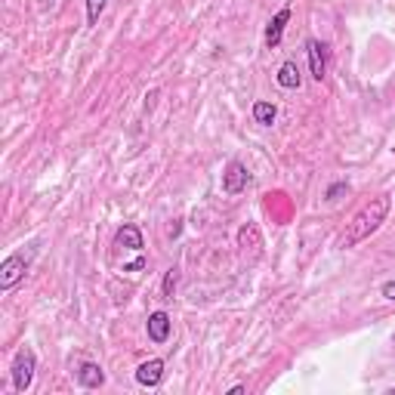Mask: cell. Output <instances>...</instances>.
Segmentation results:
<instances>
[{
	"mask_svg": "<svg viewBox=\"0 0 395 395\" xmlns=\"http://www.w3.org/2000/svg\"><path fill=\"white\" fill-rule=\"evenodd\" d=\"M105 4H109V0H87V16H90V22L99 19V13L105 10Z\"/></svg>",
	"mask_w": 395,
	"mask_h": 395,
	"instance_id": "13",
	"label": "cell"
},
{
	"mask_svg": "<svg viewBox=\"0 0 395 395\" xmlns=\"http://www.w3.org/2000/svg\"><path fill=\"white\" fill-rule=\"evenodd\" d=\"M278 84H281L284 90L300 87V68H296V62H284V65L278 68Z\"/></svg>",
	"mask_w": 395,
	"mask_h": 395,
	"instance_id": "11",
	"label": "cell"
},
{
	"mask_svg": "<svg viewBox=\"0 0 395 395\" xmlns=\"http://www.w3.org/2000/svg\"><path fill=\"white\" fill-rule=\"evenodd\" d=\"M25 266H28V256L25 254H13L6 259V263L0 266V291H10V287L25 275Z\"/></svg>",
	"mask_w": 395,
	"mask_h": 395,
	"instance_id": "3",
	"label": "cell"
},
{
	"mask_svg": "<svg viewBox=\"0 0 395 395\" xmlns=\"http://www.w3.org/2000/svg\"><path fill=\"white\" fill-rule=\"evenodd\" d=\"M386 213H389V195H380V198H374L367 207H362V213L349 222L346 232H343V238H340V244L343 247H355L358 241H364V238H371L377 229L383 226V220H386Z\"/></svg>",
	"mask_w": 395,
	"mask_h": 395,
	"instance_id": "1",
	"label": "cell"
},
{
	"mask_svg": "<svg viewBox=\"0 0 395 395\" xmlns=\"http://www.w3.org/2000/svg\"><path fill=\"white\" fill-rule=\"evenodd\" d=\"M244 185H247V167L238 164V161H232L226 167V173H222V188H226L229 195H238Z\"/></svg>",
	"mask_w": 395,
	"mask_h": 395,
	"instance_id": "4",
	"label": "cell"
},
{
	"mask_svg": "<svg viewBox=\"0 0 395 395\" xmlns=\"http://www.w3.org/2000/svg\"><path fill=\"white\" fill-rule=\"evenodd\" d=\"M34 380V352L31 349H22L19 355H16V362H13V386H16V392H25L31 386Z\"/></svg>",
	"mask_w": 395,
	"mask_h": 395,
	"instance_id": "2",
	"label": "cell"
},
{
	"mask_svg": "<svg viewBox=\"0 0 395 395\" xmlns=\"http://www.w3.org/2000/svg\"><path fill=\"white\" fill-rule=\"evenodd\" d=\"M173 287H176V269H170L164 278V296H173Z\"/></svg>",
	"mask_w": 395,
	"mask_h": 395,
	"instance_id": "14",
	"label": "cell"
},
{
	"mask_svg": "<svg viewBox=\"0 0 395 395\" xmlns=\"http://www.w3.org/2000/svg\"><path fill=\"white\" fill-rule=\"evenodd\" d=\"M77 380H80V386H87V389H96V386L105 383V374H102L99 364H84L77 371Z\"/></svg>",
	"mask_w": 395,
	"mask_h": 395,
	"instance_id": "10",
	"label": "cell"
},
{
	"mask_svg": "<svg viewBox=\"0 0 395 395\" xmlns=\"http://www.w3.org/2000/svg\"><path fill=\"white\" fill-rule=\"evenodd\" d=\"M114 247H127V250H142V232L136 226H121L114 235Z\"/></svg>",
	"mask_w": 395,
	"mask_h": 395,
	"instance_id": "7",
	"label": "cell"
},
{
	"mask_svg": "<svg viewBox=\"0 0 395 395\" xmlns=\"http://www.w3.org/2000/svg\"><path fill=\"white\" fill-rule=\"evenodd\" d=\"M306 50H309L312 77H315V80H321V77H325V68H328V62H325V47H321L318 40H309V43H306Z\"/></svg>",
	"mask_w": 395,
	"mask_h": 395,
	"instance_id": "8",
	"label": "cell"
},
{
	"mask_svg": "<svg viewBox=\"0 0 395 395\" xmlns=\"http://www.w3.org/2000/svg\"><path fill=\"white\" fill-rule=\"evenodd\" d=\"M275 105L272 102H256L254 105V118H256V124H272L275 121Z\"/></svg>",
	"mask_w": 395,
	"mask_h": 395,
	"instance_id": "12",
	"label": "cell"
},
{
	"mask_svg": "<svg viewBox=\"0 0 395 395\" xmlns=\"http://www.w3.org/2000/svg\"><path fill=\"white\" fill-rule=\"evenodd\" d=\"M161 377H164V362H161V358H151V362L139 364V371H136V380L142 386H158Z\"/></svg>",
	"mask_w": 395,
	"mask_h": 395,
	"instance_id": "5",
	"label": "cell"
},
{
	"mask_svg": "<svg viewBox=\"0 0 395 395\" xmlns=\"http://www.w3.org/2000/svg\"><path fill=\"white\" fill-rule=\"evenodd\" d=\"M148 337L155 340V343H164L170 337V318L167 312H151L148 315Z\"/></svg>",
	"mask_w": 395,
	"mask_h": 395,
	"instance_id": "6",
	"label": "cell"
},
{
	"mask_svg": "<svg viewBox=\"0 0 395 395\" xmlns=\"http://www.w3.org/2000/svg\"><path fill=\"white\" fill-rule=\"evenodd\" d=\"M383 296H386V300H395V281L383 284Z\"/></svg>",
	"mask_w": 395,
	"mask_h": 395,
	"instance_id": "15",
	"label": "cell"
},
{
	"mask_svg": "<svg viewBox=\"0 0 395 395\" xmlns=\"http://www.w3.org/2000/svg\"><path fill=\"white\" fill-rule=\"evenodd\" d=\"M287 19H291V10L284 6V10L278 13L272 22H269V31H266V43H269V47H278V43H281V31H284Z\"/></svg>",
	"mask_w": 395,
	"mask_h": 395,
	"instance_id": "9",
	"label": "cell"
}]
</instances>
